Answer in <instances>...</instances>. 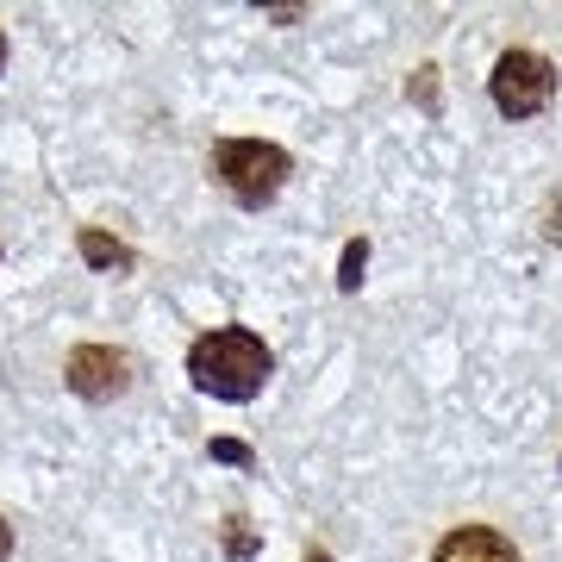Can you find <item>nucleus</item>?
Returning a JSON list of instances; mask_svg holds the SVG:
<instances>
[{
  "label": "nucleus",
  "instance_id": "nucleus-11",
  "mask_svg": "<svg viewBox=\"0 0 562 562\" xmlns=\"http://www.w3.org/2000/svg\"><path fill=\"white\" fill-rule=\"evenodd\" d=\"M301 562H331V557H325L319 543H313V550H306V557H301Z\"/></svg>",
  "mask_w": 562,
  "mask_h": 562
},
{
  "label": "nucleus",
  "instance_id": "nucleus-10",
  "mask_svg": "<svg viewBox=\"0 0 562 562\" xmlns=\"http://www.w3.org/2000/svg\"><path fill=\"white\" fill-rule=\"evenodd\" d=\"M7 557H13V525L0 519V562H7Z\"/></svg>",
  "mask_w": 562,
  "mask_h": 562
},
{
  "label": "nucleus",
  "instance_id": "nucleus-3",
  "mask_svg": "<svg viewBox=\"0 0 562 562\" xmlns=\"http://www.w3.org/2000/svg\"><path fill=\"white\" fill-rule=\"evenodd\" d=\"M487 94H494V106H501L506 120H538L543 106L557 101V63L543 57V50L513 44V50H501L494 76H487Z\"/></svg>",
  "mask_w": 562,
  "mask_h": 562
},
{
  "label": "nucleus",
  "instance_id": "nucleus-12",
  "mask_svg": "<svg viewBox=\"0 0 562 562\" xmlns=\"http://www.w3.org/2000/svg\"><path fill=\"white\" fill-rule=\"evenodd\" d=\"M0 63H7V32H0Z\"/></svg>",
  "mask_w": 562,
  "mask_h": 562
},
{
  "label": "nucleus",
  "instance_id": "nucleus-8",
  "mask_svg": "<svg viewBox=\"0 0 562 562\" xmlns=\"http://www.w3.org/2000/svg\"><path fill=\"white\" fill-rule=\"evenodd\" d=\"M362 262H369V244H362V238H350V244H344V276H338V288H344V294H350V288L362 281Z\"/></svg>",
  "mask_w": 562,
  "mask_h": 562
},
{
  "label": "nucleus",
  "instance_id": "nucleus-2",
  "mask_svg": "<svg viewBox=\"0 0 562 562\" xmlns=\"http://www.w3.org/2000/svg\"><path fill=\"white\" fill-rule=\"evenodd\" d=\"M213 176L225 181V194L238 206H269L294 176V157L269 138H225L213 144Z\"/></svg>",
  "mask_w": 562,
  "mask_h": 562
},
{
  "label": "nucleus",
  "instance_id": "nucleus-1",
  "mask_svg": "<svg viewBox=\"0 0 562 562\" xmlns=\"http://www.w3.org/2000/svg\"><path fill=\"white\" fill-rule=\"evenodd\" d=\"M269 375H276V357L244 325H213V331H201L188 344V382L201 394H213V401H232V406L257 401Z\"/></svg>",
  "mask_w": 562,
  "mask_h": 562
},
{
  "label": "nucleus",
  "instance_id": "nucleus-9",
  "mask_svg": "<svg viewBox=\"0 0 562 562\" xmlns=\"http://www.w3.org/2000/svg\"><path fill=\"white\" fill-rule=\"evenodd\" d=\"M213 457H220V462H250V443H238V438H213Z\"/></svg>",
  "mask_w": 562,
  "mask_h": 562
},
{
  "label": "nucleus",
  "instance_id": "nucleus-4",
  "mask_svg": "<svg viewBox=\"0 0 562 562\" xmlns=\"http://www.w3.org/2000/svg\"><path fill=\"white\" fill-rule=\"evenodd\" d=\"M63 382H69V394H81V401H125L132 394V357L125 350H113V344H76L69 357H63Z\"/></svg>",
  "mask_w": 562,
  "mask_h": 562
},
{
  "label": "nucleus",
  "instance_id": "nucleus-7",
  "mask_svg": "<svg viewBox=\"0 0 562 562\" xmlns=\"http://www.w3.org/2000/svg\"><path fill=\"white\" fill-rule=\"evenodd\" d=\"M225 550H232V557H250V550H257V531H250V519H244V513H232V519H225Z\"/></svg>",
  "mask_w": 562,
  "mask_h": 562
},
{
  "label": "nucleus",
  "instance_id": "nucleus-5",
  "mask_svg": "<svg viewBox=\"0 0 562 562\" xmlns=\"http://www.w3.org/2000/svg\"><path fill=\"white\" fill-rule=\"evenodd\" d=\"M431 562H525V557L501 525L469 519V525H450V531H443L438 550H431Z\"/></svg>",
  "mask_w": 562,
  "mask_h": 562
},
{
  "label": "nucleus",
  "instance_id": "nucleus-6",
  "mask_svg": "<svg viewBox=\"0 0 562 562\" xmlns=\"http://www.w3.org/2000/svg\"><path fill=\"white\" fill-rule=\"evenodd\" d=\"M81 257L94 262V269H132V250H125L120 238H106V232H94V225L81 232Z\"/></svg>",
  "mask_w": 562,
  "mask_h": 562
}]
</instances>
